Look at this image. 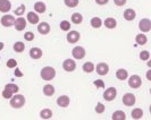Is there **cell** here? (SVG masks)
Listing matches in <instances>:
<instances>
[{
	"instance_id": "7dc6e473",
	"label": "cell",
	"mask_w": 151,
	"mask_h": 120,
	"mask_svg": "<svg viewBox=\"0 0 151 120\" xmlns=\"http://www.w3.org/2000/svg\"><path fill=\"white\" fill-rule=\"evenodd\" d=\"M149 111H150V113H151V104H150V108H149Z\"/></svg>"
},
{
	"instance_id": "4fadbf2b",
	"label": "cell",
	"mask_w": 151,
	"mask_h": 120,
	"mask_svg": "<svg viewBox=\"0 0 151 120\" xmlns=\"http://www.w3.org/2000/svg\"><path fill=\"white\" fill-rule=\"evenodd\" d=\"M14 26H15V30L18 31V32L24 31L25 30V27H26V19H25L24 17H18V18L15 21Z\"/></svg>"
},
{
	"instance_id": "277c9868",
	"label": "cell",
	"mask_w": 151,
	"mask_h": 120,
	"mask_svg": "<svg viewBox=\"0 0 151 120\" xmlns=\"http://www.w3.org/2000/svg\"><path fill=\"white\" fill-rule=\"evenodd\" d=\"M104 99L106 100V101H108V102H111V101H114L115 99H116V96H117V90L115 89V87H108L105 92H104Z\"/></svg>"
},
{
	"instance_id": "b9f144b4",
	"label": "cell",
	"mask_w": 151,
	"mask_h": 120,
	"mask_svg": "<svg viewBox=\"0 0 151 120\" xmlns=\"http://www.w3.org/2000/svg\"><path fill=\"white\" fill-rule=\"evenodd\" d=\"M108 1L109 0H96V4L99 5V6H105V5L108 4Z\"/></svg>"
},
{
	"instance_id": "5bb4252c",
	"label": "cell",
	"mask_w": 151,
	"mask_h": 120,
	"mask_svg": "<svg viewBox=\"0 0 151 120\" xmlns=\"http://www.w3.org/2000/svg\"><path fill=\"white\" fill-rule=\"evenodd\" d=\"M26 19H27V22L30 23V24H32V25H37V24H39L40 17H39L38 13H35V11H30V13H27Z\"/></svg>"
},
{
	"instance_id": "ab89813d",
	"label": "cell",
	"mask_w": 151,
	"mask_h": 120,
	"mask_svg": "<svg viewBox=\"0 0 151 120\" xmlns=\"http://www.w3.org/2000/svg\"><path fill=\"white\" fill-rule=\"evenodd\" d=\"M6 66L8 68H16L17 67V61L15 59H9L6 64Z\"/></svg>"
},
{
	"instance_id": "e0dca14e",
	"label": "cell",
	"mask_w": 151,
	"mask_h": 120,
	"mask_svg": "<svg viewBox=\"0 0 151 120\" xmlns=\"http://www.w3.org/2000/svg\"><path fill=\"white\" fill-rule=\"evenodd\" d=\"M30 57L32 58V59L34 60H38L40 59V58H42V54H43V52H42V50L40 49V48H32L30 50Z\"/></svg>"
},
{
	"instance_id": "c3c4849f",
	"label": "cell",
	"mask_w": 151,
	"mask_h": 120,
	"mask_svg": "<svg viewBox=\"0 0 151 120\" xmlns=\"http://www.w3.org/2000/svg\"><path fill=\"white\" fill-rule=\"evenodd\" d=\"M150 94H151V90H150Z\"/></svg>"
},
{
	"instance_id": "bcb514c9",
	"label": "cell",
	"mask_w": 151,
	"mask_h": 120,
	"mask_svg": "<svg viewBox=\"0 0 151 120\" xmlns=\"http://www.w3.org/2000/svg\"><path fill=\"white\" fill-rule=\"evenodd\" d=\"M147 65H148V67H150V68H151V59L148 60V62H147Z\"/></svg>"
},
{
	"instance_id": "484cf974",
	"label": "cell",
	"mask_w": 151,
	"mask_h": 120,
	"mask_svg": "<svg viewBox=\"0 0 151 120\" xmlns=\"http://www.w3.org/2000/svg\"><path fill=\"white\" fill-rule=\"evenodd\" d=\"M111 119L113 120H125L126 119V114H125L124 111H122V110H117V111H115V112L113 113Z\"/></svg>"
},
{
	"instance_id": "f1b7e54d",
	"label": "cell",
	"mask_w": 151,
	"mask_h": 120,
	"mask_svg": "<svg viewBox=\"0 0 151 120\" xmlns=\"http://www.w3.org/2000/svg\"><path fill=\"white\" fill-rule=\"evenodd\" d=\"M91 26L93 29H100L102 26V21L100 17H92L91 18Z\"/></svg>"
},
{
	"instance_id": "ffe728a7",
	"label": "cell",
	"mask_w": 151,
	"mask_h": 120,
	"mask_svg": "<svg viewBox=\"0 0 151 120\" xmlns=\"http://www.w3.org/2000/svg\"><path fill=\"white\" fill-rule=\"evenodd\" d=\"M33 8H34L35 13H38V14H43V13H45V10H47V6H45V4L43 1H38V2H35Z\"/></svg>"
},
{
	"instance_id": "4dcf8cb0",
	"label": "cell",
	"mask_w": 151,
	"mask_h": 120,
	"mask_svg": "<svg viewBox=\"0 0 151 120\" xmlns=\"http://www.w3.org/2000/svg\"><path fill=\"white\" fill-rule=\"evenodd\" d=\"M5 89H8L9 91H12L14 94H16V93L19 91V87H18L16 84H14V83H9L7 85H5Z\"/></svg>"
},
{
	"instance_id": "8d00e7d4",
	"label": "cell",
	"mask_w": 151,
	"mask_h": 120,
	"mask_svg": "<svg viewBox=\"0 0 151 120\" xmlns=\"http://www.w3.org/2000/svg\"><path fill=\"white\" fill-rule=\"evenodd\" d=\"M105 110H106V108H105V105L102 104V103H100V102H99L98 104L96 105V112L99 113V114L104 113L105 112Z\"/></svg>"
},
{
	"instance_id": "d590c367",
	"label": "cell",
	"mask_w": 151,
	"mask_h": 120,
	"mask_svg": "<svg viewBox=\"0 0 151 120\" xmlns=\"http://www.w3.org/2000/svg\"><path fill=\"white\" fill-rule=\"evenodd\" d=\"M34 38H35V35H34V33H33V32H26V33L24 34V39H25L27 42L33 41Z\"/></svg>"
},
{
	"instance_id": "9c48e42d",
	"label": "cell",
	"mask_w": 151,
	"mask_h": 120,
	"mask_svg": "<svg viewBox=\"0 0 151 120\" xmlns=\"http://www.w3.org/2000/svg\"><path fill=\"white\" fill-rule=\"evenodd\" d=\"M139 29L143 33H148L151 31V21L149 18H142L139 22Z\"/></svg>"
},
{
	"instance_id": "83f0119b",
	"label": "cell",
	"mask_w": 151,
	"mask_h": 120,
	"mask_svg": "<svg viewBox=\"0 0 151 120\" xmlns=\"http://www.w3.org/2000/svg\"><path fill=\"white\" fill-rule=\"evenodd\" d=\"M70 19H72V23L78 25V24H81V23L83 22V16H82V14H80V13H74V14H72Z\"/></svg>"
},
{
	"instance_id": "836d02e7",
	"label": "cell",
	"mask_w": 151,
	"mask_h": 120,
	"mask_svg": "<svg viewBox=\"0 0 151 120\" xmlns=\"http://www.w3.org/2000/svg\"><path fill=\"white\" fill-rule=\"evenodd\" d=\"M13 94H14V93H13V92H12V91H9L8 90V89H5V90L2 91V93H1V95H2V98L4 99H12L13 98Z\"/></svg>"
},
{
	"instance_id": "7bdbcfd3",
	"label": "cell",
	"mask_w": 151,
	"mask_h": 120,
	"mask_svg": "<svg viewBox=\"0 0 151 120\" xmlns=\"http://www.w3.org/2000/svg\"><path fill=\"white\" fill-rule=\"evenodd\" d=\"M145 77H147V79H148V81H150V82H151V69H149V70L147 71Z\"/></svg>"
},
{
	"instance_id": "44dd1931",
	"label": "cell",
	"mask_w": 151,
	"mask_h": 120,
	"mask_svg": "<svg viewBox=\"0 0 151 120\" xmlns=\"http://www.w3.org/2000/svg\"><path fill=\"white\" fill-rule=\"evenodd\" d=\"M116 77H117V79H119V81H125V79H127V77H129V71H127L126 69H124V68H119V69H117V71H116Z\"/></svg>"
},
{
	"instance_id": "6da1fadb",
	"label": "cell",
	"mask_w": 151,
	"mask_h": 120,
	"mask_svg": "<svg viewBox=\"0 0 151 120\" xmlns=\"http://www.w3.org/2000/svg\"><path fill=\"white\" fill-rule=\"evenodd\" d=\"M40 76L43 81H51L56 77V69L53 67H50V66H47V67L41 69Z\"/></svg>"
},
{
	"instance_id": "5b68a950",
	"label": "cell",
	"mask_w": 151,
	"mask_h": 120,
	"mask_svg": "<svg viewBox=\"0 0 151 120\" xmlns=\"http://www.w3.org/2000/svg\"><path fill=\"white\" fill-rule=\"evenodd\" d=\"M72 54H73L74 59H76V60L83 59L84 57H85V49H84L83 46H81V45H77L75 48H73Z\"/></svg>"
},
{
	"instance_id": "60d3db41",
	"label": "cell",
	"mask_w": 151,
	"mask_h": 120,
	"mask_svg": "<svg viewBox=\"0 0 151 120\" xmlns=\"http://www.w3.org/2000/svg\"><path fill=\"white\" fill-rule=\"evenodd\" d=\"M126 2H127V0H114V4L118 7H123L124 5H126Z\"/></svg>"
},
{
	"instance_id": "ac0fdd59",
	"label": "cell",
	"mask_w": 151,
	"mask_h": 120,
	"mask_svg": "<svg viewBox=\"0 0 151 120\" xmlns=\"http://www.w3.org/2000/svg\"><path fill=\"white\" fill-rule=\"evenodd\" d=\"M123 16H124L125 21H129V22H131V21L135 19L136 13H135V10H134V9H132V8H127V9L124 11Z\"/></svg>"
},
{
	"instance_id": "4316f807",
	"label": "cell",
	"mask_w": 151,
	"mask_h": 120,
	"mask_svg": "<svg viewBox=\"0 0 151 120\" xmlns=\"http://www.w3.org/2000/svg\"><path fill=\"white\" fill-rule=\"evenodd\" d=\"M135 42L139 45H144L148 42V38H147V35H144L143 33H140L135 36Z\"/></svg>"
},
{
	"instance_id": "cb8c5ba5",
	"label": "cell",
	"mask_w": 151,
	"mask_h": 120,
	"mask_svg": "<svg viewBox=\"0 0 151 120\" xmlns=\"http://www.w3.org/2000/svg\"><path fill=\"white\" fill-rule=\"evenodd\" d=\"M82 69H83L84 73H86V74H91V73L96 69V66H94V64H93V62H91V61H86V62H84Z\"/></svg>"
},
{
	"instance_id": "7a4b0ae2",
	"label": "cell",
	"mask_w": 151,
	"mask_h": 120,
	"mask_svg": "<svg viewBox=\"0 0 151 120\" xmlns=\"http://www.w3.org/2000/svg\"><path fill=\"white\" fill-rule=\"evenodd\" d=\"M25 102H26V100L24 98V95L17 94V93H16L15 95H13V98L10 99V105L14 109H21V108H23L25 105Z\"/></svg>"
},
{
	"instance_id": "8992f818",
	"label": "cell",
	"mask_w": 151,
	"mask_h": 120,
	"mask_svg": "<svg viewBox=\"0 0 151 120\" xmlns=\"http://www.w3.org/2000/svg\"><path fill=\"white\" fill-rule=\"evenodd\" d=\"M122 100H123V104L126 105V106H133L136 102V98L133 93H126V94H124V96H123Z\"/></svg>"
},
{
	"instance_id": "e575fe53",
	"label": "cell",
	"mask_w": 151,
	"mask_h": 120,
	"mask_svg": "<svg viewBox=\"0 0 151 120\" xmlns=\"http://www.w3.org/2000/svg\"><path fill=\"white\" fill-rule=\"evenodd\" d=\"M60 29L61 31H70V23L68 21H63L60 23Z\"/></svg>"
},
{
	"instance_id": "d6986e66",
	"label": "cell",
	"mask_w": 151,
	"mask_h": 120,
	"mask_svg": "<svg viewBox=\"0 0 151 120\" xmlns=\"http://www.w3.org/2000/svg\"><path fill=\"white\" fill-rule=\"evenodd\" d=\"M52 110L51 109H49V108H45V109H42L41 111H40V118L41 119H45V120H48V119H51L52 118Z\"/></svg>"
},
{
	"instance_id": "d4e9b609",
	"label": "cell",
	"mask_w": 151,
	"mask_h": 120,
	"mask_svg": "<svg viewBox=\"0 0 151 120\" xmlns=\"http://www.w3.org/2000/svg\"><path fill=\"white\" fill-rule=\"evenodd\" d=\"M131 116H132V118H133L134 120L141 119V118L143 117V110H142V109H140V108H135V109H133V110H132Z\"/></svg>"
},
{
	"instance_id": "3957f363",
	"label": "cell",
	"mask_w": 151,
	"mask_h": 120,
	"mask_svg": "<svg viewBox=\"0 0 151 120\" xmlns=\"http://www.w3.org/2000/svg\"><path fill=\"white\" fill-rule=\"evenodd\" d=\"M66 39H67L68 43L75 44V43H77V42L80 41L81 34H80V32H77V31H69L67 33V35H66Z\"/></svg>"
},
{
	"instance_id": "d6a6232c",
	"label": "cell",
	"mask_w": 151,
	"mask_h": 120,
	"mask_svg": "<svg viewBox=\"0 0 151 120\" xmlns=\"http://www.w3.org/2000/svg\"><path fill=\"white\" fill-rule=\"evenodd\" d=\"M149 58H150V52H149V51L144 50V51H141V52H140V59L142 60V61H148Z\"/></svg>"
},
{
	"instance_id": "7c38bea8",
	"label": "cell",
	"mask_w": 151,
	"mask_h": 120,
	"mask_svg": "<svg viewBox=\"0 0 151 120\" xmlns=\"http://www.w3.org/2000/svg\"><path fill=\"white\" fill-rule=\"evenodd\" d=\"M38 32L41 35H47V34H49V33H50V25L45 22L39 23Z\"/></svg>"
},
{
	"instance_id": "f546056e",
	"label": "cell",
	"mask_w": 151,
	"mask_h": 120,
	"mask_svg": "<svg viewBox=\"0 0 151 120\" xmlns=\"http://www.w3.org/2000/svg\"><path fill=\"white\" fill-rule=\"evenodd\" d=\"M13 49H14V51L17 53H22L24 50H25V44L21 42V41H18V42H16L14 46H13Z\"/></svg>"
},
{
	"instance_id": "9a60e30c",
	"label": "cell",
	"mask_w": 151,
	"mask_h": 120,
	"mask_svg": "<svg viewBox=\"0 0 151 120\" xmlns=\"http://www.w3.org/2000/svg\"><path fill=\"white\" fill-rule=\"evenodd\" d=\"M70 103V99L67 95H60L59 98L57 99V104L60 108H67Z\"/></svg>"
},
{
	"instance_id": "74e56055",
	"label": "cell",
	"mask_w": 151,
	"mask_h": 120,
	"mask_svg": "<svg viewBox=\"0 0 151 120\" xmlns=\"http://www.w3.org/2000/svg\"><path fill=\"white\" fill-rule=\"evenodd\" d=\"M24 13H25V5H23V4L17 9H15V15L17 16H22Z\"/></svg>"
},
{
	"instance_id": "2e32d148",
	"label": "cell",
	"mask_w": 151,
	"mask_h": 120,
	"mask_svg": "<svg viewBox=\"0 0 151 120\" xmlns=\"http://www.w3.org/2000/svg\"><path fill=\"white\" fill-rule=\"evenodd\" d=\"M12 9V2L9 0H0V13L7 14Z\"/></svg>"
},
{
	"instance_id": "30bf717a",
	"label": "cell",
	"mask_w": 151,
	"mask_h": 120,
	"mask_svg": "<svg viewBox=\"0 0 151 120\" xmlns=\"http://www.w3.org/2000/svg\"><path fill=\"white\" fill-rule=\"evenodd\" d=\"M63 68L65 71L72 73L76 69V62L73 59H66L63 62Z\"/></svg>"
},
{
	"instance_id": "f35d334b",
	"label": "cell",
	"mask_w": 151,
	"mask_h": 120,
	"mask_svg": "<svg viewBox=\"0 0 151 120\" xmlns=\"http://www.w3.org/2000/svg\"><path fill=\"white\" fill-rule=\"evenodd\" d=\"M93 85H94L97 89H105V82H104V81H101V79L93 81Z\"/></svg>"
},
{
	"instance_id": "ba28073f",
	"label": "cell",
	"mask_w": 151,
	"mask_h": 120,
	"mask_svg": "<svg viewBox=\"0 0 151 120\" xmlns=\"http://www.w3.org/2000/svg\"><path fill=\"white\" fill-rule=\"evenodd\" d=\"M15 17L13 15H9V14H6V15H4L1 17V19H0V22H1V25L2 26H5V27H10V26H13L14 24H15Z\"/></svg>"
},
{
	"instance_id": "f6af8a7d",
	"label": "cell",
	"mask_w": 151,
	"mask_h": 120,
	"mask_svg": "<svg viewBox=\"0 0 151 120\" xmlns=\"http://www.w3.org/2000/svg\"><path fill=\"white\" fill-rule=\"evenodd\" d=\"M4 46H5V44H4L2 42H0V51H1L2 49H4Z\"/></svg>"
},
{
	"instance_id": "7402d4cb",
	"label": "cell",
	"mask_w": 151,
	"mask_h": 120,
	"mask_svg": "<svg viewBox=\"0 0 151 120\" xmlns=\"http://www.w3.org/2000/svg\"><path fill=\"white\" fill-rule=\"evenodd\" d=\"M105 26H106L107 29H109V30H114L116 26H117V21L114 18V17H107L106 19H105Z\"/></svg>"
},
{
	"instance_id": "8fae6325",
	"label": "cell",
	"mask_w": 151,
	"mask_h": 120,
	"mask_svg": "<svg viewBox=\"0 0 151 120\" xmlns=\"http://www.w3.org/2000/svg\"><path fill=\"white\" fill-rule=\"evenodd\" d=\"M96 70H97L98 75L105 76V75H107L108 71H109V66L107 65L106 62H99L98 65L96 66Z\"/></svg>"
},
{
	"instance_id": "52a82bcc",
	"label": "cell",
	"mask_w": 151,
	"mask_h": 120,
	"mask_svg": "<svg viewBox=\"0 0 151 120\" xmlns=\"http://www.w3.org/2000/svg\"><path fill=\"white\" fill-rule=\"evenodd\" d=\"M129 85L132 89H139L142 85V79L139 75H132L129 78Z\"/></svg>"
},
{
	"instance_id": "603a6c76",
	"label": "cell",
	"mask_w": 151,
	"mask_h": 120,
	"mask_svg": "<svg viewBox=\"0 0 151 120\" xmlns=\"http://www.w3.org/2000/svg\"><path fill=\"white\" fill-rule=\"evenodd\" d=\"M55 86L51 85V84H47L45 85V87H43V94H45V96H52L53 94H55Z\"/></svg>"
},
{
	"instance_id": "1f68e13d",
	"label": "cell",
	"mask_w": 151,
	"mask_h": 120,
	"mask_svg": "<svg viewBox=\"0 0 151 120\" xmlns=\"http://www.w3.org/2000/svg\"><path fill=\"white\" fill-rule=\"evenodd\" d=\"M80 0H64V4L67 6L68 8H75L77 7Z\"/></svg>"
},
{
	"instance_id": "ee69618b",
	"label": "cell",
	"mask_w": 151,
	"mask_h": 120,
	"mask_svg": "<svg viewBox=\"0 0 151 120\" xmlns=\"http://www.w3.org/2000/svg\"><path fill=\"white\" fill-rule=\"evenodd\" d=\"M15 76H19V77H22V76H23V74L21 73V70H19L18 68L15 70Z\"/></svg>"
}]
</instances>
